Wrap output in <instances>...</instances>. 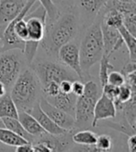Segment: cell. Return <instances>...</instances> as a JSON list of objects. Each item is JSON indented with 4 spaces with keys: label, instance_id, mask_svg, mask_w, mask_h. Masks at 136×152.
Instances as JSON below:
<instances>
[{
    "label": "cell",
    "instance_id": "36",
    "mask_svg": "<svg viewBox=\"0 0 136 152\" xmlns=\"http://www.w3.org/2000/svg\"><path fill=\"white\" fill-rule=\"evenodd\" d=\"M26 1H27V0H26Z\"/></svg>",
    "mask_w": 136,
    "mask_h": 152
},
{
    "label": "cell",
    "instance_id": "9",
    "mask_svg": "<svg viewBox=\"0 0 136 152\" xmlns=\"http://www.w3.org/2000/svg\"><path fill=\"white\" fill-rule=\"evenodd\" d=\"M101 30L103 41V55L111 57L113 53L122 48L123 40L118 29L105 25L102 21Z\"/></svg>",
    "mask_w": 136,
    "mask_h": 152
},
{
    "label": "cell",
    "instance_id": "34",
    "mask_svg": "<svg viewBox=\"0 0 136 152\" xmlns=\"http://www.w3.org/2000/svg\"><path fill=\"white\" fill-rule=\"evenodd\" d=\"M7 92V87L5 86L4 83L1 81H0V97H1L2 96H4Z\"/></svg>",
    "mask_w": 136,
    "mask_h": 152
},
{
    "label": "cell",
    "instance_id": "15",
    "mask_svg": "<svg viewBox=\"0 0 136 152\" xmlns=\"http://www.w3.org/2000/svg\"><path fill=\"white\" fill-rule=\"evenodd\" d=\"M107 0H78V6L84 17L93 21Z\"/></svg>",
    "mask_w": 136,
    "mask_h": 152
},
{
    "label": "cell",
    "instance_id": "24",
    "mask_svg": "<svg viewBox=\"0 0 136 152\" xmlns=\"http://www.w3.org/2000/svg\"><path fill=\"white\" fill-rule=\"evenodd\" d=\"M123 15V26L132 34H136V10L127 11Z\"/></svg>",
    "mask_w": 136,
    "mask_h": 152
},
{
    "label": "cell",
    "instance_id": "33",
    "mask_svg": "<svg viewBox=\"0 0 136 152\" xmlns=\"http://www.w3.org/2000/svg\"><path fill=\"white\" fill-rule=\"evenodd\" d=\"M128 147H129L130 151L134 152L136 148V140H135V134L130 135L129 139H128Z\"/></svg>",
    "mask_w": 136,
    "mask_h": 152
},
{
    "label": "cell",
    "instance_id": "31",
    "mask_svg": "<svg viewBox=\"0 0 136 152\" xmlns=\"http://www.w3.org/2000/svg\"><path fill=\"white\" fill-rule=\"evenodd\" d=\"M136 61H134V60H131L129 59V62L126 63V65L123 67V69H122V73L125 75L127 73H129V72H134L136 71Z\"/></svg>",
    "mask_w": 136,
    "mask_h": 152
},
{
    "label": "cell",
    "instance_id": "13",
    "mask_svg": "<svg viewBox=\"0 0 136 152\" xmlns=\"http://www.w3.org/2000/svg\"><path fill=\"white\" fill-rule=\"evenodd\" d=\"M77 96L71 93H63L60 92L55 96H52L46 99L56 108L62 110L70 115H75V102H77Z\"/></svg>",
    "mask_w": 136,
    "mask_h": 152
},
{
    "label": "cell",
    "instance_id": "22",
    "mask_svg": "<svg viewBox=\"0 0 136 152\" xmlns=\"http://www.w3.org/2000/svg\"><path fill=\"white\" fill-rule=\"evenodd\" d=\"M37 1H39L40 5L46 10L47 13L46 22L52 21L58 18V16L60 15V11L52 0H37Z\"/></svg>",
    "mask_w": 136,
    "mask_h": 152
},
{
    "label": "cell",
    "instance_id": "18",
    "mask_svg": "<svg viewBox=\"0 0 136 152\" xmlns=\"http://www.w3.org/2000/svg\"><path fill=\"white\" fill-rule=\"evenodd\" d=\"M98 134L90 130H79L72 134V140L79 146H94Z\"/></svg>",
    "mask_w": 136,
    "mask_h": 152
},
{
    "label": "cell",
    "instance_id": "2",
    "mask_svg": "<svg viewBox=\"0 0 136 152\" xmlns=\"http://www.w3.org/2000/svg\"><path fill=\"white\" fill-rule=\"evenodd\" d=\"M101 10L90 23L83 35L79 45L80 66L84 82L90 77V69L101 60L103 55V41L101 30Z\"/></svg>",
    "mask_w": 136,
    "mask_h": 152
},
{
    "label": "cell",
    "instance_id": "23",
    "mask_svg": "<svg viewBox=\"0 0 136 152\" xmlns=\"http://www.w3.org/2000/svg\"><path fill=\"white\" fill-rule=\"evenodd\" d=\"M136 94V90L132 89L131 86H129L127 83H124V85L119 86V90H118V97L117 99L114 101L115 106L118 104H122L127 102L129 99H131V97Z\"/></svg>",
    "mask_w": 136,
    "mask_h": 152
},
{
    "label": "cell",
    "instance_id": "21",
    "mask_svg": "<svg viewBox=\"0 0 136 152\" xmlns=\"http://www.w3.org/2000/svg\"><path fill=\"white\" fill-rule=\"evenodd\" d=\"M110 58L108 56L103 55L100 60V72H99V79L101 86L103 87L104 85L107 83V77L108 73L111 70H114V66L110 63Z\"/></svg>",
    "mask_w": 136,
    "mask_h": 152
},
{
    "label": "cell",
    "instance_id": "25",
    "mask_svg": "<svg viewBox=\"0 0 136 152\" xmlns=\"http://www.w3.org/2000/svg\"><path fill=\"white\" fill-rule=\"evenodd\" d=\"M97 151H108L112 148V138L108 134H101L97 136L95 143Z\"/></svg>",
    "mask_w": 136,
    "mask_h": 152
},
{
    "label": "cell",
    "instance_id": "26",
    "mask_svg": "<svg viewBox=\"0 0 136 152\" xmlns=\"http://www.w3.org/2000/svg\"><path fill=\"white\" fill-rule=\"evenodd\" d=\"M60 93L59 83L56 82H50L47 85L42 86V95L45 98H50L55 96Z\"/></svg>",
    "mask_w": 136,
    "mask_h": 152
},
{
    "label": "cell",
    "instance_id": "1",
    "mask_svg": "<svg viewBox=\"0 0 136 152\" xmlns=\"http://www.w3.org/2000/svg\"><path fill=\"white\" fill-rule=\"evenodd\" d=\"M79 32L78 19L73 11H67L52 21L46 22L45 34L40 44L51 56L57 57L59 48L74 40Z\"/></svg>",
    "mask_w": 136,
    "mask_h": 152
},
{
    "label": "cell",
    "instance_id": "29",
    "mask_svg": "<svg viewBox=\"0 0 136 152\" xmlns=\"http://www.w3.org/2000/svg\"><path fill=\"white\" fill-rule=\"evenodd\" d=\"M84 92V83L80 80H75L72 82V93L79 96Z\"/></svg>",
    "mask_w": 136,
    "mask_h": 152
},
{
    "label": "cell",
    "instance_id": "35",
    "mask_svg": "<svg viewBox=\"0 0 136 152\" xmlns=\"http://www.w3.org/2000/svg\"><path fill=\"white\" fill-rule=\"evenodd\" d=\"M5 26L6 25L0 24V45H2V44H3V32H4Z\"/></svg>",
    "mask_w": 136,
    "mask_h": 152
},
{
    "label": "cell",
    "instance_id": "12",
    "mask_svg": "<svg viewBox=\"0 0 136 152\" xmlns=\"http://www.w3.org/2000/svg\"><path fill=\"white\" fill-rule=\"evenodd\" d=\"M28 112L35 118V120L38 121V124L41 125V127L44 129L46 133H49L51 134H61L66 132V130L58 126L54 121L42 110V109L39 106V102L35 103Z\"/></svg>",
    "mask_w": 136,
    "mask_h": 152
},
{
    "label": "cell",
    "instance_id": "17",
    "mask_svg": "<svg viewBox=\"0 0 136 152\" xmlns=\"http://www.w3.org/2000/svg\"><path fill=\"white\" fill-rule=\"evenodd\" d=\"M4 117L18 118V109L7 92L0 97V119Z\"/></svg>",
    "mask_w": 136,
    "mask_h": 152
},
{
    "label": "cell",
    "instance_id": "7",
    "mask_svg": "<svg viewBox=\"0 0 136 152\" xmlns=\"http://www.w3.org/2000/svg\"><path fill=\"white\" fill-rule=\"evenodd\" d=\"M57 58L60 62L71 69L78 76L80 81L84 82L83 72L80 66L79 58V45L74 40L62 45L57 52Z\"/></svg>",
    "mask_w": 136,
    "mask_h": 152
},
{
    "label": "cell",
    "instance_id": "6",
    "mask_svg": "<svg viewBox=\"0 0 136 152\" xmlns=\"http://www.w3.org/2000/svg\"><path fill=\"white\" fill-rule=\"evenodd\" d=\"M25 58L21 49L0 52V81L7 89H10L14 82L24 70ZM26 62V61H25Z\"/></svg>",
    "mask_w": 136,
    "mask_h": 152
},
{
    "label": "cell",
    "instance_id": "3",
    "mask_svg": "<svg viewBox=\"0 0 136 152\" xmlns=\"http://www.w3.org/2000/svg\"><path fill=\"white\" fill-rule=\"evenodd\" d=\"M18 110L29 111L33 106L39 102L42 95L41 83L33 69L22 70L10 93Z\"/></svg>",
    "mask_w": 136,
    "mask_h": 152
},
{
    "label": "cell",
    "instance_id": "10",
    "mask_svg": "<svg viewBox=\"0 0 136 152\" xmlns=\"http://www.w3.org/2000/svg\"><path fill=\"white\" fill-rule=\"evenodd\" d=\"M116 114L117 109L114 101L102 93L94 106L92 127H95L102 120L115 118Z\"/></svg>",
    "mask_w": 136,
    "mask_h": 152
},
{
    "label": "cell",
    "instance_id": "27",
    "mask_svg": "<svg viewBox=\"0 0 136 152\" xmlns=\"http://www.w3.org/2000/svg\"><path fill=\"white\" fill-rule=\"evenodd\" d=\"M107 83L113 86H120L125 83V75L121 72L110 71L107 77Z\"/></svg>",
    "mask_w": 136,
    "mask_h": 152
},
{
    "label": "cell",
    "instance_id": "8",
    "mask_svg": "<svg viewBox=\"0 0 136 152\" xmlns=\"http://www.w3.org/2000/svg\"><path fill=\"white\" fill-rule=\"evenodd\" d=\"M39 106L42 110L61 128L66 131L75 129V117L70 115L62 110L56 108L55 106L50 104L46 98L42 96L39 100Z\"/></svg>",
    "mask_w": 136,
    "mask_h": 152
},
{
    "label": "cell",
    "instance_id": "5",
    "mask_svg": "<svg viewBox=\"0 0 136 152\" xmlns=\"http://www.w3.org/2000/svg\"><path fill=\"white\" fill-rule=\"evenodd\" d=\"M32 69L38 78L41 87L50 82L60 83L64 80H79L78 76L71 69L61 62L48 59H39L33 65Z\"/></svg>",
    "mask_w": 136,
    "mask_h": 152
},
{
    "label": "cell",
    "instance_id": "4",
    "mask_svg": "<svg viewBox=\"0 0 136 152\" xmlns=\"http://www.w3.org/2000/svg\"><path fill=\"white\" fill-rule=\"evenodd\" d=\"M102 95L99 86L93 81H86L84 92L77 97L75 108V128L88 129L92 126L94 106Z\"/></svg>",
    "mask_w": 136,
    "mask_h": 152
},
{
    "label": "cell",
    "instance_id": "32",
    "mask_svg": "<svg viewBox=\"0 0 136 152\" xmlns=\"http://www.w3.org/2000/svg\"><path fill=\"white\" fill-rule=\"evenodd\" d=\"M16 150L17 152H34L33 149V146H32V143H25V144H22L21 146L16 147Z\"/></svg>",
    "mask_w": 136,
    "mask_h": 152
},
{
    "label": "cell",
    "instance_id": "20",
    "mask_svg": "<svg viewBox=\"0 0 136 152\" xmlns=\"http://www.w3.org/2000/svg\"><path fill=\"white\" fill-rule=\"evenodd\" d=\"M118 30L120 35H121L123 43L126 45L128 51H129V59L136 61V38H135V35L132 34L123 25L120 26Z\"/></svg>",
    "mask_w": 136,
    "mask_h": 152
},
{
    "label": "cell",
    "instance_id": "30",
    "mask_svg": "<svg viewBox=\"0 0 136 152\" xmlns=\"http://www.w3.org/2000/svg\"><path fill=\"white\" fill-rule=\"evenodd\" d=\"M72 82L70 80H64L59 83L60 92L63 93H71L72 92Z\"/></svg>",
    "mask_w": 136,
    "mask_h": 152
},
{
    "label": "cell",
    "instance_id": "16",
    "mask_svg": "<svg viewBox=\"0 0 136 152\" xmlns=\"http://www.w3.org/2000/svg\"><path fill=\"white\" fill-rule=\"evenodd\" d=\"M0 120H1L5 128L9 129V130L12 131L15 134H17L18 135L21 136L22 138H24L25 140H27L30 143H32L34 141L35 136L31 135L29 133H27L25 131V129L22 127V125L20 123V121L18 120V118L4 117V118H1Z\"/></svg>",
    "mask_w": 136,
    "mask_h": 152
},
{
    "label": "cell",
    "instance_id": "11",
    "mask_svg": "<svg viewBox=\"0 0 136 152\" xmlns=\"http://www.w3.org/2000/svg\"><path fill=\"white\" fill-rule=\"evenodd\" d=\"M28 1V0H27ZM26 0H0V24L7 25L21 12Z\"/></svg>",
    "mask_w": 136,
    "mask_h": 152
},
{
    "label": "cell",
    "instance_id": "14",
    "mask_svg": "<svg viewBox=\"0 0 136 152\" xmlns=\"http://www.w3.org/2000/svg\"><path fill=\"white\" fill-rule=\"evenodd\" d=\"M18 120L21 124L22 127L25 129V131L35 137L45 133V130L38 124V121L27 111L18 110Z\"/></svg>",
    "mask_w": 136,
    "mask_h": 152
},
{
    "label": "cell",
    "instance_id": "28",
    "mask_svg": "<svg viewBox=\"0 0 136 152\" xmlns=\"http://www.w3.org/2000/svg\"><path fill=\"white\" fill-rule=\"evenodd\" d=\"M102 88H103L102 93L103 95H105L109 98H111L113 101H115L117 99L118 94V90H119V86H113V85H110V83H107L106 85H104Z\"/></svg>",
    "mask_w": 136,
    "mask_h": 152
},
{
    "label": "cell",
    "instance_id": "19",
    "mask_svg": "<svg viewBox=\"0 0 136 152\" xmlns=\"http://www.w3.org/2000/svg\"><path fill=\"white\" fill-rule=\"evenodd\" d=\"M0 142L10 147H18L22 144L30 143L21 136L13 133L7 128H0Z\"/></svg>",
    "mask_w": 136,
    "mask_h": 152
}]
</instances>
